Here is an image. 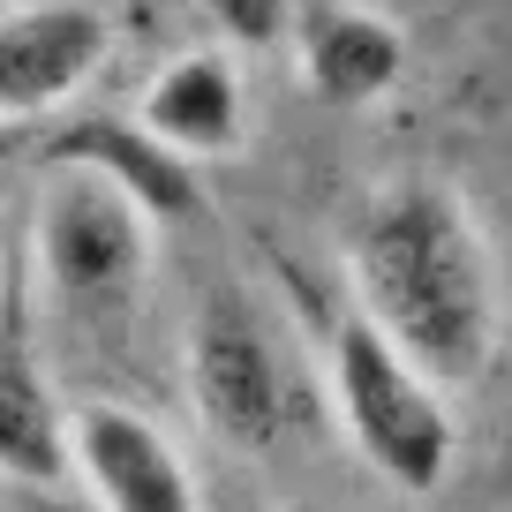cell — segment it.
Here are the masks:
<instances>
[{
  "label": "cell",
  "mask_w": 512,
  "mask_h": 512,
  "mask_svg": "<svg viewBox=\"0 0 512 512\" xmlns=\"http://www.w3.org/2000/svg\"><path fill=\"white\" fill-rule=\"evenodd\" d=\"M347 279L354 309L445 392L482 377L505 339L497 241L445 174H407L369 196L362 219L347 226Z\"/></svg>",
  "instance_id": "1"
},
{
  "label": "cell",
  "mask_w": 512,
  "mask_h": 512,
  "mask_svg": "<svg viewBox=\"0 0 512 512\" xmlns=\"http://www.w3.org/2000/svg\"><path fill=\"white\" fill-rule=\"evenodd\" d=\"M68 460L98 512H196V467L159 422L121 400L68 407Z\"/></svg>",
  "instance_id": "5"
},
{
  "label": "cell",
  "mask_w": 512,
  "mask_h": 512,
  "mask_svg": "<svg viewBox=\"0 0 512 512\" xmlns=\"http://www.w3.org/2000/svg\"><path fill=\"white\" fill-rule=\"evenodd\" d=\"M189 400L219 445L272 452L294 430V362L241 287H211L189 324Z\"/></svg>",
  "instance_id": "4"
},
{
  "label": "cell",
  "mask_w": 512,
  "mask_h": 512,
  "mask_svg": "<svg viewBox=\"0 0 512 512\" xmlns=\"http://www.w3.org/2000/svg\"><path fill=\"white\" fill-rule=\"evenodd\" d=\"M136 121L159 136V144H174L181 159H234L241 136H249V83H241L234 53L219 46H196V53H174V61H159V76L144 83V98H136Z\"/></svg>",
  "instance_id": "9"
},
{
  "label": "cell",
  "mask_w": 512,
  "mask_h": 512,
  "mask_svg": "<svg viewBox=\"0 0 512 512\" xmlns=\"http://www.w3.org/2000/svg\"><path fill=\"white\" fill-rule=\"evenodd\" d=\"M294 53H302V83L324 106H377L407 76V31L377 8H354V0L309 8L294 23Z\"/></svg>",
  "instance_id": "10"
},
{
  "label": "cell",
  "mask_w": 512,
  "mask_h": 512,
  "mask_svg": "<svg viewBox=\"0 0 512 512\" xmlns=\"http://www.w3.org/2000/svg\"><path fill=\"white\" fill-rule=\"evenodd\" d=\"M113 53V16L98 0H31L0 16V121L61 113Z\"/></svg>",
  "instance_id": "6"
},
{
  "label": "cell",
  "mask_w": 512,
  "mask_h": 512,
  "mask_svg": "<svg viewBox=\"0 0 512 512\" xmlns=\"http://www.w3.org/2000/svg\"><path fill=\"white\" fill-rule=\"evenodd\" d=\"M211 31L226 38L234 53H272L279 38H294V0H204Z\"/></svg>",
  "instance_id": "11"
},
{
  "label": "cell",
  "mask_w": 512,
  "mask_h": 512,
  "mask_svg": "<svg viewBox=\"0 0 512 512\" xmlns=\"http://www.w3.org/2000/svg\"><path fill=\"white\" fill-rule=\"evenodd\" d=\"M76 475L68 460V407L53 392L46 362L31 339V309L23 294L0 302V482L23 490H61Z\"/></svg>",
  "instance_id": "8"
},
{
  "label": "cell",
  "mask_w": 512,
  "mask_h": 512,
  "mask_svg": "<svg viewBox=\"0 0 512 512\" xmlns=\"http://www.w3.org/2000/svg\"><path fill=\"white\" fill-rule=\"evenodd\" d=\"M159 264V219L98 174H46L31 211V279L61 317H128Z\"/></svg>",
  "instance_id": "3"
},
{
  "label": "cell",
  "mask_w": 512,
  "mask_h": 512,
  "mask_svg": "<svg viewBox=\"0 0 512 512\" xmlns=\"http://www.w3.org/2000/svg\"><path fill=\"white\" fill-rule=\"evenodd\" d=\"M324 392H332V415H339V430H347L354 460H362L384 490H400V497L445 490L452 460H460V422H452L445 384L407 347H392L362 309L332 324Z\"/></svg>",
  "instance_id": "2"
},
{
  "label": "cell",
  "mask_w": 512,
  "mask_h": 512,
  "mask_svg": "<svg viewBox=\"0 0 512 512\" xmlns=\"http://www.w3.org/2000/svg\"><path fill=\"white\" fill-rule=\"evenodd\" d=\"M38 166H46V174L76 166V174L113 181V189L136 196L159 226L204 219V166L181 159L174 144H159L144 121H121V113H76V121H61L46 144H38Z\"/></svg>",
  "instance_id": "7"
}]
</instances>
